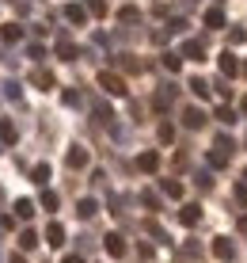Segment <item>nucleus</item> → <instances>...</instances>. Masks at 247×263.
<instances>
[{"instance_id":"obj_20","label":"nucleus","mask_w":247,"mask_h":263,"mask_svg":"<svg viewBox=\"0 0 247 263\" xmlns=\"http://www.w3.org/2000/svg\"><path fill=\"white\" fill-rule=\"evenodd\" d=\"M34 244H38V237H34V229H23V233H19V248H23V252H31Z\"/></svg>"},{"instance_id":"obj_37","label":"nucleus","mask_w":247,"mask_h":263,"mask_svg":"<svg viewBox=\"0 0 247 263\" xmlns=\"http://www.w3.org/2000/svg\"><path fill=\"white\" fill-rule=\"evenodd\" d=\"M12 263H27V259H23V256H12Z\"/></svg>"},{"instance_id":"obj_38","label":"nucleus","mask_w":247,"mask_h":263,"mask_svg":"<svg viewBox=\"0 0 247 263\" xmlns=\"http://www.w3.org/2000/svg\"><path fill=\"white\" fill-rule=\"evenodd\" d=\"M240 72H243V77H247V61H243V69H240Z\"/></svg>"},{"instance_id":"obj_12","label":"nucleus","mask_w":247,"mask_h":263,"mask_svg":"<svg viewBox=\"0 0 247 263\" xmlns=\"http://www.w3.org/2000/svg\"><path fill=\"white\" fill-rule=\"evenodd\" d=\"M15 138H19V134H15L12 119H0V141H4V145H15Z\"/></svg>"},{"instance_id":"obj_36","label":"nucleus","mask_w":247,"mask_h":263,"mask_svg":"<svg viewBox=\"0 0 247 263\" xmlns=\"http://www.w3.org/2000/svg\"><path fill=\"white\" fill-rule=\"evenodd\" d=\"M240 111H243V119H247V99H243V103H240Z\"/></svg>"},{"instance_id":"obj_35","label":"nucleus","mask_w":247,"mask_h":263,"mask_svg":"<svg viewBox=\"0 0 247 263\" xmlns=\"http://www.w3.org/2000/svg\"><path fill=\"white\" fill-rule=\"evenodd\" d=\"M240 233H247V217H240Z\"/></svg>"},{"instance_id":"obj_23","label":"nucleus","mask_w":247,"mask_h":263,"mask_svg":"<svg viewBox=\"0 0 247 263\" xmlns=\"http://www.w3.org/2000/svg\"><path fill=\"white\" fill-rule=\"evenodd\" d=\"M217 119H221L224 126H232L236 122V111H232V107H217Z\"/></svg>"},{"instance_id":"obj_5","label":"nucleus","mask_w":247,"mask_h":263,"mask_svg":"<svg viewBox=\"0 0 247 263\" xmlns=\"http://www.w3.org/2000/svg\"><path fill=\"white\" fill-rule=\"evenodd\" d=\"M182 122H187L190 130H202V126H205V115L198 111V107H187V111H182Z\"/></svg>"},{"instance_id":"obj_10","label":"nucleus","mask_w":247,"mask_h":263,"mask_svg":"<svg viewBox=\"0 0 247 263\" xmlns=\"http://www.w3.org/2000/svg\"><path fill=\"white\" fill-rule=\"evenodd\" d=\"M182 58H190V61H202V58H205V46H202V42H194V39H190L187 46H182Z\"/></svg>"},{"instance_id":"obj_14","label":"nucleus","mask_w":247,"mask_h":263,"mask_svg":"<svg viewBox=\"0 0 247 263\" xmlns=\"http://www.w3.org/2000/svg\"><path fill=\"white\" fill-rule=\"evenodd\" d=\"M160 191L168 198H182V183H179V179H160Z\"/></svg>"},{"instance_id":"obj_11","label":"nucleus","mask_w":247,"mask_h":263,"mask_svg":"<svg viewBox=\"0 0 247 263\" xmlns=\"http://www.w3.org/2000/svg\"><path fill=\"white\" fill-rule=\"evenodd\" d=\"M205 27H209V31H221V27H224V12H221V8H209V12H205Z\"/></svg>"},{"instance_id":"obj_33","label":"nucleus","mask_w":247,"mask_h":263,"mask_svg":"<svg viewBox=\"0 0 247 263\" xmlns=\"http://www.w3.org/2000/svg\"><path fill=\"white\" fill-rule=\"evenodd\" d=\"M236 202H240V206H247V187H243V183L236 187Z\"/></svg>"},{"instance_id":"obj_15","label":"nucleus","mask_w":247,"mask_h":263,"mask_svg":"<svg viewBox=\"0 0 247 263\" xmlns=\"http://www.w3.org/2000/svg\"><path fill=\"white\" fill-rule=\"evenodd\" d=\"M95 210H99L95 198H80V202H76V214L84 217V221H88V217H95Z\"/></svg>"},{"instance_id":"obj_29","label":"nucleus","mask_w":247,"mask_h":263,"mask_svg":"<svg viewBox=\"0 0 247 263\" xmlns=\"http://www.w3.org/2000/svg\"><path fill=\"white\" fill-rule=\"evenodd\" d=\"M141 202H145V206H149V210H160V198H156V195H152V191H145V195H141Z\"/></svg>"},{"instance_id":"obj_26","label":"nucleus","mask_w":247,"mask_h":263,"mask_svg":"<svg viewBox=\"0 0 247 263\" xmlns=\"http://www.w3.org/2000/svg\"><path fill=\"white\" fill-rule=\"evenodd\" d=\"M118 20H122V23H133V20H137V8H133V4H126L122 12H118Z\"/></svg>"},{"instance_id":"obj_24","label":"nucleus","mask_w":247,"mask_h":263,"mask_svg":"<svg viewBox=\"0 0 247 263\" xmlns=\"http://www.w3.org/2000/svg\"><path fill=\"white\" fill-rule=\"evenodd\" d=\"M31 176H34V183H42V187H46V179H50V164H38V168L31 172Z\"/></svg>"},{"instance_id":"obj_18","label":"nucleus","mask_w":247,"mask_h":263,"mask_svg":"<svg viewBox=\"0 0 247 263\" xmlns=\"http://www.w3.org/2000/svg\"><path fill=\"white\" fill-rule=\"evenodd\" d=\"M15 214H19L23 221H31V217H34V202H31V198H19V202H15Z\"/></svg>"},{"instance_id":"obj_7","label":"nucleus","mask_w":247,"mask_h":263,"mask_svg":"<svg viewBox=\"0 0 247 263\" xmlns=\"http://www.w3.org/2000/svg\"><path fill=\"white\" fill-rule=\"evenodd\" d=\"M46 244H50V248H61V244H65V229H61L57 221L46 229Z\"/></svg>"},{"instance_id":"obj_4","label":"nucleus","mask_w":247,"mask_h":263,"mask_svg":"<svg viewBox=\"0 0 247 263\" xmlns=\"http://www.w3.org/2000/svg\"><path fill=\"white\" fill-rule=\"evenodd\" d=\"M107 252H111V256L118 259V256H126V237H122V233H107Z\"/></svg>"},{"instance_id":"obj_13","label":"nucleus","mask_w":247,"mask_h":263,"mask_svg":"<svg viewBox=\"0 0 247 263\" xmlns=\"http://www.w3.org/2000/svg\"><path fill=\"white\" fill-rule=\"evenodd\" d=\"M31 80L42 88V92H46V88H53V72H50V69H34V72H31Z\"/></svg>"},{"instance_id":"obj_32","label":"nucleus","mask_w":247,"mask_h":263,"mask_svg":"<svg viewBox=\"0 0 247 263\" xmlns=\"http://www.w3.org/2000/svg\"><path fill=\"white\" fill-rule=\"evenodd\" d=\"M171 138H175V130H171V126L163 122V126H160V141H171Z\"/></svg>"},{"instance_id":"obj_1","label":"nucleus","mask_w":247,"mask_h":263,"mask_svg":"<svg viewBox=\"0 0 247 263\" xmlns=\"http://www.w3.org/2000/svg\"><path fill=\"white\" fill-rule=\"evenodd\" d=\"M99 88H103L107 96H126V80L114 77V72H99Z\"/></svg>"},{"instance_id":"obj_6","label":"nucleus","mask_w":247,"mask_h":263,"mask_svg":"<svg viewBox=\"0 0 247 263\" xmlns=\"http://www.w3.org/2000/svg\"><path fill=\"white\" fill-rule=\"evenodd\" d=\"M23 39V27H15V23H4L0 27V42H8V46H12V42H19Z\"/></svg>"},{"instance_id":"obj_30","label":"nucleus","mask_w":247,"mask_h":263,"mask_svg":"<svg viewBox=\"0 0 247 263\" xmlns=\"http://www.w3.org/2000/svg\"><path fill=\"white\" fill-rule=\"evenodd\" d=\"M168 31H175V34H182V31H187V20H171V23H168Z\"/></svg>"},{"instance_id":"obj_21","label":"nucleus","mask_w":247,"mask_h":263,"mask_svg":"<svg viewBox=\"0 0 247 263\" xmlns=\"http://www.w3.org/2000/svg\"><path fill=\"white\" fill-rule=\"evenodd\" d=\"M163 69H168V72H179V69H182V58H179V53H163Z\"/></svg>"},{"instance_id":"obj_3","label":"nucleus","mask_w":247,"mask_h":263,"mask_svg":"<svg viewBox=\"0 0 247 263\" xmlns=\"http://www.w3.org/2000/svg\"><path fill=\"white\" fill-rule=\"evenodd\" d=\"M217 65H221V77H228V80L240 72V61H236V53H228V50L221 53V61H217Z\"/></svg>"},{"instance_id":"obj_19","label":"nucleus","mask_w":247,"mask_h":263,"mask_svg":"<svg viewBox=\"0 0 247 263\" xmlns=\"http://www.w3.org/2000/svg\"><path fill=\"white\" fill-rule=\"evenodd\" d=\"M57 58H65V61H76V46H72L69 39H61V42H57Z\"/></svg>"},{"instance_id":"obj_17","label":"nucleus","mask_w":247,"mask_h":263,"mask_svg":"<svg viewBox=\"0 0 247 263\" xmlns=\"http://www.w3.org/2000/svg\"><path fill=\"white\" fill-rule=\"evenodd\" d=\"M182 225H198V221H202V210H198V206H182Z\"/></svg>"},{"instance_id":"obj_8","label":"nucleus","mask_w":247,"mask_h":263,"mask_svg":"<svg viewBox=\"0 0 247 263\" xmlns=\"http://www.w3.org/2000/svg\"><path fill=\"white\" fill-rule=\"evenodd\" d=\"M65 15H69V23H76V27H84V23H88V8H80V4H69V8H65Z\"/></svg>"},{"instance_id":"obj_34","label":"nucleus","mask_w":247,"mask_h":263,"mask_svg":"<svg viewBox=\"0 0 247 263\" xmlns=\"http://www.w3.org/2000/svg\"><path fill=\"white\" fill-rule=\"evenodd\" d=\"M65 263H84V259H80V256H65Z\"/></svg>"},{"instance_id":"obj_16","label":"nucleus","mask_w":247,"mask_h":263,"mask_svg":"<svg viewBox=\"0 0 247 263\" xmlns=\"http://www.w3.org/2000/svg\"><path fill=\"white\" fill-rule=\"evenodd\" d=\"M213 256H217V259H232V244H228L224 237H217V240H213Z\"/></svg>"},{"instance_id":"obj_2","label":"nucleus","mask_w":247,"mask_h":263,"mask_svg":"<svg viewBox=\"0 0 247 263\" xmlns=\"http://www.w3.org/2000/svg\"><path fill=\"white\" fill-rule=\"evenodd\" d=\"M137 172H145V176H152V172H160V153H156V149L141 153V157H137Z\"/></svg>"},{"instance_id":"obj_39","label":"nucleus","mask_w":247,"mask_h":263,"mask_svg":"<svg viewBox=\"0 0 247 263\" xmlns=\"http://www.w3.org/2000/svg\"><path fill=\"white\" fill-rule=\"evenodd\" d=\"M243 179H247V172H243Z\"/></svg>"},{"instance_id":"obj_22","label":"nucleus","mask_w":247,"mask_h":263,"mask_svg":"<svg viewBox=\"0 0 247 263\" xmlns=\"http://www.w3.org/2000/svg\"><path fill=\"white\" fill-rule=\"evenodd\" d=\"M190 92H194L198 99H209V84H205V80H198V77H194V80H190Z\"/></svg>"},{"instance_id":"obj_9","label":"nucleus","mask_w":247,"mask_h":263,"mask_svg":"<svg viewBox=\"0 0 247 263\" xmlns=\"http://www.w3.org/2000/svg\"><path fill=\"white\" fill-rule=\"evenodd\" d=\"M69 168H88V149H80V145H76V149H69Z\"/></svg>"},{"instance_id":"obj_25","label":"nucleus","mask_w":247,"mask_h":263,"mask_svg":"<svg viewBox=\"0 0 247 263\" xmlns=\"http://www.w3.org/2000/svg\"><path fill=\"white\" fill-rule=\"evenodd\" d=\"M228 42H236V46L247 42V31H243V27H232V31H228Z\"/></svg>"},{"instance_id":"obj_31","label":"nucleus","mask_w":247,"mask_h":263,"mask_svg":"<svg viewBox=\"0 0 247 263\" xmlns=\"http://www.w3.org/2000/svg\"><path fill=\"white\" fill-rule=\"evenodd\" d=\"M4 92L12 96V99H19V84H15V80H8V84H4Z\"/></svg>"},{"instance_id":"obj_28","label":"nucleus","mask_w":247,"mask_h":263,"mask_svg":"<svg viewBox=\"0 0 247 263\" xmlns=\"http://www.w3.org/2000/svg\"><path fill=\"white\" fill-rule=\"evenodd\" d=\"M42 206H46V210H57V195H53V191H42Z\"/></svg>"},{"instance_id":"obj_27","label":"nucleus","mask_w":247,"mask_h":263,"mask_svg":"<svg viewBox=\"0 0 247 263\" xmlns=\"http://www.w3.org/2000/svg\"><path fill=\"white\" fill-rule=\"evenodd\" d=\"M88 12L91 15H107V4H103V0H88Z\"/></svg>"}]
</instances>
